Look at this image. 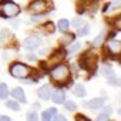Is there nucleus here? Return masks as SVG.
I'll list each match as a JSON object with an SVG mask.
<instances>
[{"mask_svg": "<svg viewBox=\"0 0 121 121\" xmlns=\"http://www.w3.org/2000/svg\"><path fill=\"white\" fill-rule=\"evenodd\" d=\"M50 77H51V80H53L54 83L63 84V83H66V81L69 80V77H70V70H69V67H67L66 64H58V66H56V67L51 70Z\"/></svg>", "mask_w": 121, "mask_h": 121, "instance_id": "obj_1", "label": "nucleus"}, {"mask_svg": "<svg viewBox=\"0 0 121 121\" xmlns=\"http://www.w3.org/2000/svg\"><path fill=\"white\" fill-rule=\"evenodd\" d=\"M20 13V7L12 2V0H3L0 2V16L2 17H14Z\"/></svg>", "mask_w": 121, "mask_h": 121, "instance_id": "obj_2", "label": "nucleus"}, {"mask_svg": "<svg viewBox=\"0 0 121 121\" xmlns=\"http://www.w3.org/2000/svg\"><path fill=\"white\" fill-rule=\"evenodd\" d=\"M10 74H12V77H14V78H20V80H24L26 77H29V74H30V69L26 66V64H23V63H13L12 66H10Z\"/></svg>", "mask_w": 121, "mask_h": 121, "instance_id": "obj_3", "label": "nucleus"}, {"mask_svg": "<svg viewBox=\"0 0 121 121\" xmlns=\"http://www.w3.org/2000/svg\"><path fill=\"white\" fill-rule=\"evenodd\" d=\"M95 64H97V57L94 54H91L90 51H87L80 60V66L86 70H94Z\"/></svg>", "mask_w": 121, "mask_h": 121, "instance_id": "obj_4", "label": "nucleus"}, {"mask_svg": "<svg viewBox=\"0 0 121 121\" xmlns=\"http://www.w3.org/2000/svg\"><path fill=\"white\" fill-rule=\"evenodd\" d=\"M47 2H44V0H34V2L30 3L29 6V10L33 12V13H44L47 10Z\"/></svg>", "mask_w": 121, "mask_h": 121, "instance_id": "obj_5", "label": "nucleus"}, {"mask_svg": "<svg viewBox=\"0 0 121 121\" xmlns=\"http://www.w3.org/2000/svg\"><path fill=\"white\" fill-rule=\"evenodd\" d=\"M40 44H41V40L37 36H30V37L24 39V41H23V47L27 50H36Z\"/></svg>", "mask_w": 121, "mask_h": 121, "instance_id": "obj_6", "label": "nucleus"}, {"mask_svg": "<svg viewBox=\"0 0 121 121\" xmlns=\"http://www.w3.org/2000/svg\"><path fill=\"white\" fill-rule=\"evenodd\" d=\"M107 47H108L110 53H112L114 56L120 54V51H121V41H118V40H110L108 44H107Z\"/></svg>", "mask_w": 121, "mask_h": 121, "instance_id": "obj_7", "label": "nucleus"}, {"mask_svg": "<svg viewBox=\"0 0 121 121\" xmlns=\"http://www.w3.org/2000/svg\"><path fill=\"white\" fill-rule=\"evenodd\" d=\"M51 100L56 103V104H63L66 101V93L63 90H56L51 95Z\"/></svg>", "mask_w": 121, "mask_h": 121, "instance_id": "obj_8", "label": "nucleus"}, {"mask_svg": "<svg viewBox=\"0 0 121 121\" xmlns=\"http://www.w3.org/2000/svg\"><path fill=\"white\" fill-rule=\"evenodd\" d=\"M37 94H39V97L41 98V100H48L50 97H51V88H50V86H43V87H40L39 88V91H37Z\"/></svg>", "mask_w": 121, "mask_h": 121, "instance_id": "obj_9", "label": "nucleus"}, {"mask_svg": "<svg viewBox=\"0 0 121 121\" xmlns=\"http://www.w3.org/2000/svg\"><path fill=\"white\" fill-rule=\"evenodd\" d=\"M12 97H13L14 100H17L19 103H26V95H24V93H23V88H20V87H16V88L12 91Z\"/></svg>", "mask_w": 121, "mask_h": 121, "instance_id": "obj_10", "label": "nucleus"}, {"mask_svg": "<svg viewBox=\"0 0 121 121\" xmlns=\"http://www.w3.org/2000/svg\"><path fill=\"white\" fill-rule=\"evenodd\" d=\"M103 104H104V98H94V100H91L88 104H86L87 107H90V108H93V110H98V108H101L103 107Z\"/></svg>", "mask_w": 121, "mask_h": 121, "instance_id": "obj_11", "label": "nucleus"}, {"mask_svg": "<svg viewBox=\"0 0 121 121\" xmlns=\"http://www.w3.org/2000/svg\"><path fill=\"white\" fill-rule=\"evenodd\" d=\"M56 114H57V108H48L47 111H44V112H43L41 118H43L44 121H50Z\"/></svg>", "mask_w": 121, "mask_h": 121, "instance_id": "obj_12", "label": "nucleus"}, {"mask_svg": "<svg viewBox=\"0 0 121 121\" xmlns=\"http://www.w3.org/2000/svg\"><path fill=\"white\" fill-rule=\"evenodd\" d=\"M9 95V87L6 83H0V98L2 100H6Z\"/></svg>", "mask_w": 121, "mask_h": 121, "instance_id": "obj_13", "label": "nucleus"}, {"mask_svg": "<svg viewBox=\"0 0 121 121\" xmlns=\"http://www.w3.org/2000/svg\"><path fill=\"white\" fill-rule=\"evenodd\" d=\"M73 93H74L77 97H84V95H86V88H84V86L77 84V86L73 88Z\"/></svg>", "mask_w": 121, "mask_h": 121, "instance_id": "obj_14", "label": "nucleus"}, {"mask_svg": "<svg viewBox=\"0 0 121 121\" xmlns=\"http://www.w3.org/2000/svg\"><path fill=\"white\" fill-rule=\"evenodd\" d=\"M6 105L10 110H13V111H19L20 110V105H19V101L17 100H9V101H6Z\"/></svg>", "mask_w": 121, "mask_h": 121, "instance_id": "obj_15", "label": "nucleus"}, {"mask_svg": "<svg viewBox=\"0 0 121 121\" xmlns=\"http://www.w3.org/2000/svg\"><path fill=\"white\" fill-rule=\"evenodd\" d=\"M64 51H61V50H58V51H56L54 54H53V57H51V60L50 61H60V60H63L64 58Z\"/></svg>", "mask_w": 121, "mask_h": 121, "instance_id": "obj_16", "label": "nucleus"}, {"mask_svg": "<svg viewBox=\"0 0 121 121\" xmlns=\"http://www.w3.org/2000/svg\"><path fill=\"white\" fill-rule=\"evenodd\" d=\"M57 26H58V30H61V31H66L67 29H69V26H70V23H69V20H66V19H61L58 23H57Z\"/></svg>", "mask_w": 121, "mask_h": 121, "instance_id": "obj_17", "label": "nucleus"}, {"mask_svg": "<svg viewBox=\"0 0 121 121\" xmlns=\"http://www.w3.org/2000/svg\"><path fill=\"white\" fill-rule=\"evenodd\" d=\"M80 48H81V44H80V43H74V44H71V46L69 47L67 53H69V54H74V53H77Z\"/></svg>", "mask_w": 121, "mask_h": 121, "instance_id": "obj_18", "label": "nucleus"}, {"mask_svg": "<svg viewBox=\"0 0 121 121\" xmlns=\"http://www.w3.org/2000/svg\"><path fill=\"white\" fill-rule=\"evenodd\" d=\"M103 39H104V30H103V31H101V33H100V34H98L95 39H94V41H93V46H94V47H98V46L101 44Z\"/></svg>", "mask_w": 121, "mask_h": 121, "instance_id": "obj_19", "label": "nucleus"}, {"mask_svg": "<svg viewBox=\"0 0 121 121\" xmlns=\"http://www.w3.org/2000/svg\"><path fill=\"white\" fill-rule=\"evenodd\" d=\"M88 31H90V27H88V26H83L81 29H78L77 34H78L80 37H84V36H87V34H88Z\"/></svg>", "mask_w": 121, "mask_h": 121, "instance_id": "obj_20", "label": "nucleus"}, {"mask_svg": "<svg viewBox=\"0 0 121 121\" xmlns=\"http://www.w3.org/2000/svg\"><path fill=\"white\" fill-rule=\"evenodd\" d=\"M63 104H64V107H66V110H69V111H74V110L77 108V105H76V103H73V101H64Z\"/></svg>", "mask_w": 121, "mask_h": 121, "instance_id": "obj_21", "label": "nucleus"}, {"mask_svg": "<svg viewBox=\"0 0 121 121\" xmlns=\"http://www.w3.org/2000/svg\"><path fill=\"white\" fill-rule=\"evenodd\" d=\"M37 118H39V117H37L36 112H29V114H27V120H29V121H37Z\"/></svg>", "mask_w": 121, "mask_h": 121, "instance_id": "obj_22", "label": "nucleus"}, {"mask_svg": "<svg viewBox=\"0 0 121 121\" xmlns=\"http://www.w3.org/2000/svg\"><path fill=\"white\" fill-rule=\"evenodd\" d=\"M71 40H73V36H64L61 39V43L63 44H69V43H71Z\"/></svg>", "mask_w": 121, "mask_h": 121, "instance_id": "obj_23", "label": "nucleus"}, {"mask_svg": "<svg viewBox=\"0 0 121 121\" xmlns=\"http://www.w3.org/2000/svg\"><path fill=\"white\" fill-rule=\"evenodd\" d=\"M71 24H73L74 27H80V26H83V24H84V22H83L81 19H76V20H74Z\"/></svg>", "mask_w": 121, "mask_h": 121, "instance_id": "obj_24", "label": "nucleus"}, {"mask_svg": "<svg viewBox=\"0 0 121 121\" xmlns=\"http://www.w3.org/2000/svg\"><path fill=\"white\" fill-rule=\"evenodd\" d=\"M108 117H110L108 114H105V112H101V114L97 117V120H98V121H105V120H108Z\"/></svg>", "mask_w": 121, "mask_h": 121, "instance_id": "obj_25", "label": "nucleus"}, {"mask_svg": "<svg viewBox=\"0 0 121 121\" xmlns=\"http://www.w3.org/2000/svg\"><path fill=\"white\" fill-rule=\"evenodd\" d=\"M44 27L47 29V31H48V33H53V31H54V24H53V23H47Z\"/></svg>", "mask_w": 121, "mask_h": 121, "instance_id": "obj_26", "label": "nucleus"}, {"mask_svg": "<svg viewBox=\"0 0 121 121\" xmlns=\"http://www.w3.org/2000/svg\"><path fill=\"white\" fill-rule=\"evenodd\" d=\"M53 120H54V121H66V117H64V115H57V114H56V115L53 117Z\"/></svg>", "mask_w": 121, "mask_h": 121, "instance_id": "obj_27", "label": "nucleus"}, {"mask_svg": "<svg viewBox=\"0 0 121 121\" xmlns=\"http://www.w3.org/2000/svg\"><path fill=\"white\" fill-rule=\"evenodd\" d=\"M9 36H10V33H9L7 30H3V31H2V34H0V39H2V40H4V39H7Z\"/></svg>", "mask_w": 121, "mask_h": 121, "instance_id": "obj_28", "label": "nucleus"}, {"mask_svg": "<svg viewBox=\"0 0 121 121\" xmlns=\"http://www.w3.org/2000/svg\"><path fill=\"white\" fill-rule=\"evenodd\" d=\"M114 26H115L118 30H121V17H118V19L114 22Z\"/></svg>", "mask_w": 121, "mask_h": 121, "instance_id": "obj_29", "label": "nucleus"}, {"mask_svg": "<svg viewBox=\"0 0 121 121\" xmlns=\"http://www.w3.org/2000/svg\"><path fill=\"white\" fill-rule=\"evenodd\" d=\"M120 4H121V0H115V2H112V3H111V6H112L111 9H117Z\"/></svg>", "mask_w": 121, "mask_h": 121, "instance_id": "obj_30", "label": "nucleus"}, {"mask_svg": "<svg viewBox=\"0 0 121 121\" xmlns=\"http://www.w3.org/2000/svg\"><path fill=\"white\" fill-rule=\"evenodd\" d=\"M104 73L107 74V77H111V76H112V73H111V70H110V67H105V69H104Z\"/></svg>", "mask_w": 121, "mask_h": 121, "instance_id": "obj_31", "label": "nucleus"}, {"mask_svg": "<svg viewBox=\"0 0 121 121\" xmlns=\"http://www.w3.org/2000/svg\"><path fill=\"white\" fill-rule=\"evenodd\" d=\"M0 120H2V121H10V117H6V115H0Z\"/></svg>", "mask_w": 121, "mask_h": 121, "instance_id": "obj_32", "label": "nucleus"}, {"mask_svg": "<svg viewBox=\"0 0 121 121\" xmlns=\"http://www.w3.org/2000/svg\"><path fill=\"white\" fill-rule=\"evenodd\" d=\"M27 58H29V60H30V61H33V60H34V58H36V57H34V56H33V54H30V56H27Z\"/></svg>", "mask_w": 121, "mask_h": 121, "instance_id": "obj_33", "label": "nucleus"}, {"mask_svg": "<svg viewBox=\"0 0 121 121\" xmlns=\"http://www.w3.org/2000/svg\"><path fill=\"white\" fill-rule=\"evenodd\" d=\"M77 120H87V117H84V115H77Z\"/></svg>", "mask_w": 121, "mask_h": 121, "instance_id": "obj_34", "label": "nucleus"}, {"mask_svg": "<svg viewBox=\"0 0 121 121\" xmlns=\"http://www.w3.org/2000/svg\"><path fill=\"white\" fill-rule=\"evenodd\" d=\"M120 54H121V51H120ZM120 63H121V56H120Z\"/></svg>", "mask_w": 121, "mask_h": 121, "instance_id": "obj_35", "label": "nucleus"}, {"mask_svg": "<svg viewBox=\"0 0 121 121\" xmlns=\"http://www.w3.org/2000/svg\"><path fill=\"white\" fill-rule=\"evenodd\" d=\"M118 114H121V108H120V110H118Z\"/></svg>", "mask_w": 121, "mask_h": 121, "instance_id": "obj_36", "label": "nucleus"}]
</instances>
